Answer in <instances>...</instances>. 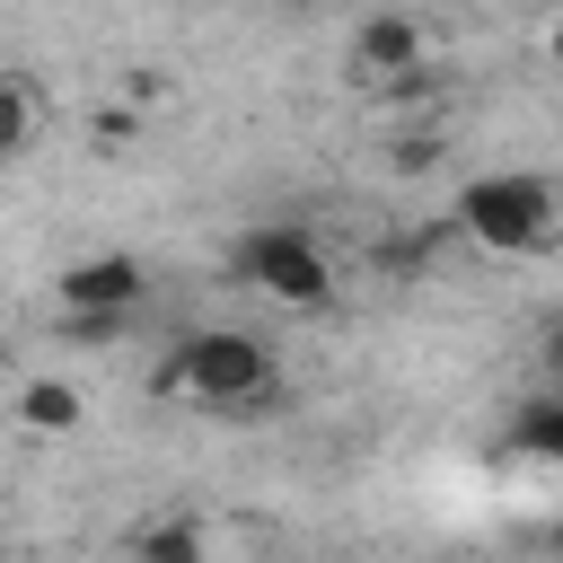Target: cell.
Instances as JSON below:
<instances>
[{
	"mask_svg": "<svg viewBox=\"0 0 563 563\" xmlns=\"http://www.w3.org/2000/svg\"><path fill=\"white\" fill-rule=\"evenodd\" d=\"M141 299H150V273H141V255H123V246L62 264V317H132Z\"/></svg>",
	"mask_w": 563,
	"mask_h": 563,
	"instance_id": "277c9868",
	"label": "cell"
},
{
	"mask_svg": "<svg viewBox=\"0 0 563 563\" xmlns=\"http://www.w3.org/2000/svg\"><path fill=\"white\" fill-rule=\"evenodd\" d=\"M449 211H457V229H466L475 246H493V255H537V246H554V229H563V194H554L545 176H528V167L466 176Z\"/></svg>",
	"mask_w": 563,
	"mask_h": 563,
	"instance_id": "7a4b0ae2",
	"label": "cell"
},
{
	"mask_svg": "<svg viewBox=\"0 0 563 563\" xmlns=\"http://www.w3.org/2000/svg\"><path fill=\"white\" fill-rule=\"evenodd\" d=\"M554 554H563V519H554Z\"/></svg>",
	"mask_w": 563,
	"mask_h": 563,
	"instance_id": "4fadbf2b",
	"label": "cell"
},
{
	"mask_svg": "<svg viewBox=\"0 0 563 563\" xmlns=\"http://www.w3.org/2000/svg\"><path fill=\"white\" fill-rule=\"evenodd\" d=\"M132 563H211V545L194 519H150V528H132Z\"/></svg>",
	"mask_w": 563,
	"mask_h": 563,
	"instance_id": "52a82bcc",
	"label": "cell"
},
{
	"mask_svg": "<svg viewBox=\"0 0 563 563\" xmlns=\"http://www.w3.org/2000/svg\"><path fill=\"white\" fill-rule=\"evenodd\" d=\"M35 150V88L0 70V158H26Z\"/></svg>",
	"mask_w": 563,
	"mask_h": 563,
	"instance_id": "9c48e42d",
	"label": "cell"
},
{
	"mask_svg": "<svg viewBox=\"0 0 563 563\" xmlns=\"http://www.w3.org/2000/svg\"><path fill=\"white\" fill-rule=\"evenodd\" d=\"M18 422H26L35 440H62V431L88 422V396H79L70 378H26V387H18Z\"/></svg>",
	"mask_w": 563,
	"mask_h": 563,
	"instance_id": "8992f818",
	"label": "cell"
},
{
	"mask_svg": "<svg viewBox=\"0 0 563 563\" xmlns=\"http://www.w3.org/2000/svg\"><path fill=\"white\" fill-rule=\"evenodd\" d=\"M229 273H238L246 290L282 299V308H325V299H334V264H325V246H317L299 220L246 229V238L229 246Z\"/></svg>",
	"mask_w": 563,
	"mask_h": 563,
	"instance_id": "3957f363",
	"label": "cell"
},
{
	"mask_svg": "<svg viewBox=\"0 0 563 563\" xmlns=\"http://www.w3.org/2000/svg\"><path fill=\"white\" fill-rule=\"evenodd\" d=\"M282 9H290V18H317V9H325V0H282Z\"/></svg>",
	"mask_w": 563,
	"mask_h": 563,
	"instance_id": "7c38bea8",
	"label": "cell"
},
{
	"mask_svg": "<svg viewBox=\"0 0 563 563\" xmlns=\"http://www.w3.org/2000/svg\"><path fill=\"white\" fill-rule=\"evenodd\" d=\"M545 62L563 70V9H554V26H545Z\"/></svg>",
	"mask_w": 563,
	"mask_h": 563,
	"instance_id": "8fae6325",
	"label": "cell"
},
{
	"mask_svg": "<svg viewBox=\"0 0 563 563\" xmlns=\"http://www.w3.org/2000/svg\"><path fill=\"white\" fill-rule=\"evenodd\" d=\"M422 62H431V26H422L413 9H369V18L352 26V70H361V79H387V88H396V79H413Z\"/></svg>",
	"mask_w": 563,
	"mask_h": 563,
	"instance_id": "5b68a950",
	"label": "cell"
},
{
	"mask_svg": "<svg viewBox=\"0 0 563 563\" xmlns=\"http://www.w3.org/2000/svg\"><path fill=\"white\" fill-rule=\"evenodd\" d=\"M158 387L185 396V405H202V413H238V405H264L273 396V352L246 325H202V334H185L167 352Z\"/></svg>",
	"mask_w": 563,
	"mask_h": 563,
	"instance_id": "6da1fadb",
	"label": "cell"
},
{
	"mask_svg": "<svg viewBox=\"0 0 563 563\" xmlns=\"http://www.w3.org/2000/svg\"><path fill=\"white\" fill-rule=\"evenodd\" d=\"M123 325H132V317H62V334H70V343H114Z\"/></svg>",
	"mask_w": 563,
	"mask_h": 563,
	"instance_id": "30bf717a",
	"label": "cell"
},
{
	"mask_svg": "<svg viewBox=\"0 0 563 563\" xmlns=\"http://www.w3.org/2000/svg\"><path fill=\"white\" fill-rule=\"evenodd\" d=\"M440 563H457V554H440Z\"/></svg>",
	"mask_w": 563,
	"mask_h": 563,
	"instance_id": "5bb4252c",
	"label": "cell"
},
{
	"mask_svg": "<svg viewBox=\"0 0 563 563\" xmlns=\"http://www.w3.org/2000/svg\"><path fill=\"white\" fill-rule=\"evenodd\" d=\"M510 449H528V457L563 466V396H537V405H519V422H510Z\"/></svg>",
	"mask_w": 563,
	"mask_h": 563,
	"instance_id": "ba28073f",
	"label": "cell"
}]
</instances>
